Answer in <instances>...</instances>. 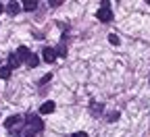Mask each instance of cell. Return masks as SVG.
<instances>
[{
	"label": "cell",
	"instance_id": "6da1fadb",
	"mask_svg": "<svg viewBox=\"0 0 150 137\" xmlns=\"http://www.w3.org/2000/svg\"><path fill=\"white\" fill-rule=\"evenodd\" d=\"M27 123H29V131H33V133H40V131L44 129L42 119H38L35 114H29V116H27Z\"/></svg>",
	"mask_w": 150,
	"mask_h": 137
},
{
	"label": "cell",
	"instance_id": "7a4b0ae2",
	"mask_svg": "<svg viewBox=\"0 0 150 137\" xmlns=\"http://www.w3.org/2000/svg\"><path fill=\"white\" fill-rule=\"evenodd\" d=\"M96 17L100 19V21H110V19H112V13H110V8H108V4H102L100 11L96 13Z\"/></svg>",
	"mask_w": 150,
	"mask_h": 137
},
{
	"label": "cell",
	"instance_id": "3957f363",
	"mask_svg": "<svg viewBox=\"0 0 150 137\" xmlns=\"http://www.w3.org/2000/svg\"><path fill=\"white\" fill-rule=\"evenodd\" d=\"M29 50L25 48V46H19L17 48V52H15V56H17V60H21V63H27V58H29Z\"/></svg>",
	"mask_w": 150,
	"mask_h": 137
},
{
	"label": "cell",
	"instance_id": "277c9868",
	"mask_svg": "<svg viewBox=\"0 0 150 137\" xmlns=\"http://www.w3.org/2000/svg\"><path fill=\"white\" fill-rule=\"evenodd\" d=\"M17 123H21V114H13V116H8V119L4 121V129H13Z\"/></svg>",
	"mask_w": 150,
	"mask_h": 137
},
{
	"label": "cell",
	"instance_id": "5b68a950",
	"mask_svg": "<svg viewBox=\"0 0 150 137\" xmlns=\"http://www.w3.org/2000/svg\"><path fill=\"white\" fill-rule=\"evenodd\" d=\"M42 56H44V60L46 63H54V58H56V52H54V48H44V52H42Z\"/></svg>",
	"mask_w": 150,
	"mask_h": 137
},
{
	"label": "cell",
	"instance_id": "8992f818",
	"mask_svg": "<svg viewBox=\"0 0 150 137\" xmlns=\"http://www.w3.org/2000/svg\"><path fill=\"white\" fill-rule=\"evenodd\" d=\"M19 11H21L19 2H8V4H6V13H8V15H13V17H15V15H19Z\"/></svg>",
	"mask_w": 150,
	"mask_h": 137
},
{
	"label": "cell",
	"instance_id": "52a82bcc",
	"mask_svg": "<svg viewBox=\"0 0 150 137\" xmlns=\"http://www.w3.org/2000/svg\"><path fill=\"white\" fill-rule=\"evenodd\" d=\"M40 112H42V114H50V112H54V102H44V104L40 106Z\"/></svg>",
	"mask_w": 150,
	"mask_h": 137
},
{
	"label": "cell",
	"instance_id": "ba28073f",
	"mask_svg": "<svg viewBox=\"0 0 150 137\" xmlns=\"http://www.w3.org/2000/svg\"><path fill=\"white\" fill-rule=\"evenodd\" d=\"M11 69L8 67H0V79H8V77H11Z\"/></svg>",
	"mask_w": 150,
	"mask_h": 137
},
{
	"label": "cell",
	"instance_id": "9c48e42d",
	"mask_svg": "<svg viewBox=\"0 0 150 137\" xmlns=\"http://www.w3.org/2000/svg\"><path fill=\"white\" fill-rule=\"evenodd\" d=\"M27 67H38V54H29V58H27Z\"/></svg>",
	"mask_w": 150,
	"mask_h": 137
},
{
	"label": "cell",
	"instance_id": "30bf717a",
	"mask_svg": "<svg viewBox=\"0 0 150 137\" xmlns=\"http://www.w3.org/2000/svg\"><path fill=\"white\" fill-rule=\"evenodd\" d=\"M15 67H19V60H17V56H15V54H11V56H8V69L13 71Z\"/></svg>",
	"mask_w": 150,
	"mask_h": 137
},
{
	"label": "cell",
	"instance_id": "8fae6325",
	"mask_svg": "<svg viewBox=\"0 0 150 137\" xmlns=\"http://www.w3.org/2000/svg\"><path fill=\"white\" fill-rule=\"evenodd\" d=\"M35 8H38V2H31V0L23 2V11H35Z\"/></svg>",
	"mask_w": 150,
	"mask_h": 137
},
{
	"label": "cell",
	"instance_id": "7c38bea8",
	"mask_svg": "<svg viewBox=\"0 0 150 137\" xmlns=\"http://www.w3.org/2000/svg\"><path fill=\"white\" fill-rule=\"evenodd\" d=\"M108 42H110L112 46H119V42H121V40H119V35H115V33H110V35H108Z\"/></svg>",
	"mask_w": 150,
	"mask_h": 137
},
{
	"label": "cell",
	"instance_id": "4fadbf2b",
	"mask_svg": "<svg viewBox=\"0 0 150 137\" xmlns=\"http://www.w3.org/2000/svg\"><path fill=\"white\" fill-rule=\"evenodd\" d=\"M117 119H119V112H110V114H108V121H110V123H115Z\"/></svg>",
	"mask_w": 150,
	"mask_h": 137
},
{
	"label": "cell",
	"instance_id": "5bb4252c",
	"mask_svg": "<svg viewBox=\"0 0 150 137\" xmlns=\"http://www.w3.org/2000/svg\"><path fill=\"white\" fill-rule=\"evenodd\" d=\"M50 79H52V75H44V77H42V79H40V85H44V83H48Z\"/></svg>",
	"mask_w": 150,
	"mask_h": 137
},
{
	"label": "cell",
	"instance_id": "9a60e30c",
	"mask_svg": "<svg viewBox=\"0 0 150 137\" xmlns=\"http://www.w3.org/2000/svg\"><path fill=\"white\" fill-rule=\"evenodd\" d=\"M73 137H88L86 131H77V133H73Z\"/></svg>",
	"mask_w": 150,
	"mask_h": 137
},
{
	"label": "cell",
	"instance_id": "2e32d148",
	"mask_svg": "<svg viewBox=\"0 0 150 137\" xmlns=\"http://www.w3.org/2000/svg\"><path fill=\"white\" fill-rule=\"evenodd\" d=\"M100 108H102V106H98V104H94V114H96V116L100 114Z\"/></svg>",
	"mask_w": 150,
	"mask_h": 137
},
{
	"label": "cell",
	"instance_id": "e0dca14e",
	"mask_svg": "<svg viewBox=\"0 0 150 137\" xmlns=\"http://www.w3.org/2000/svg\"><path fill=\"white\" fill-rule=\"evenodd\" d=\"M25 137H35V133H33V131H29V133H27Z\"/></svg>",
	"mask_w": 150,
	"mask_h": 137
},
{
	"label": "cell",
	"instance_id": "ac0fdd59",
	"mask_svg": "<svg viewBox=\"0 0 150 137\" xmlns=\"http://www.w3.org/2000/svg\"><path fill=\"white\" fill-rule=\"evenodd\" d=\"M2 11H4V6H2V4H0V15H2Z\"/></svg>",
	"mask_w": 150,
	"mask_h": 137
}]
</instances>
